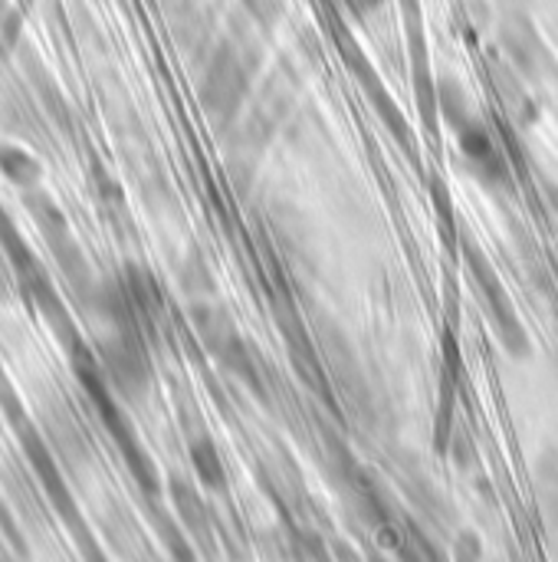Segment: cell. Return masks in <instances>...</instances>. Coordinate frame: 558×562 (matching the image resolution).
I'll return each instance as SVG.
<instances>
[{
  "label": "cell",
  "mask_w": 558,
  "mask_h": 562,
  "mask_svg": "<svg viewBox=\"0 0 558 562\" xmlns=\"http://www.w3.org/2000/svg\"><path fill=\"white\" fill-rule=\"evenodd\" d=\"M46 438H49L53 451H59L66 461H69L76 451H82V438H79L76 425H72L69 418H62V415H59V422H56V415L46 418Z\"/></svg>",
  "instance_id": "7a4b0ae2"
},
{
  "label": "cell",
  "mask_w": 558,
  "mask_h": 562,
  "mask_svg": "<svg viewBox=\"0 0 558 562\" xmlns=\"http://www.w3.org/2000/svg\"><path fill=\"white\" fill-rule=\"evenodd\" d=\"M0 168L20 181V184H33L39 181V165L26 155V151H16V148H0Z\"/></svg>",
  "instance_id": "3957f363"
},
{
  "label": "cell",
  "mask_w": 558,
  "mask_h": 562,
  "mask_svg": "<svg viewBox=\"0 0 558 562\" xmlns=\"http://www.w3.org/2000/svg\"><path fill=\"white\" fill-rule=\"evenodd\" d=\"M102 362H105V372L122 395H138L145 389V379H148L145 359L132 339L115 336V339L102 342Z\"/></svg>",
  "instance_id": "6da1fadb"
}]
</instances>
